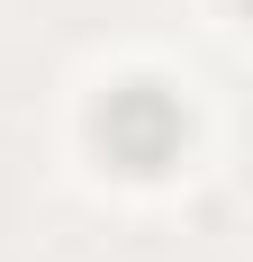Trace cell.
Returning a JSON list of instances; mask_svg holds the SVG:
<instances>
[{"instance_id": "cell-1", "label": "cell", "mask_w": 253, "mask_h": 262, "mask_svg": "<svg viewBox=\"0 0 253 262\" xmlns=\"http://www.w3.org/2000/svg\"><path fill=\"white\" fill-rule=\"evenodd\" d=\"M100 145L126 163V172H154V163L181 154V108L154 91V81H136V91H118V100L100 108Z\"/></svg>"}]
</instances>
